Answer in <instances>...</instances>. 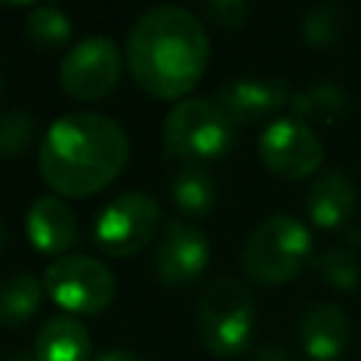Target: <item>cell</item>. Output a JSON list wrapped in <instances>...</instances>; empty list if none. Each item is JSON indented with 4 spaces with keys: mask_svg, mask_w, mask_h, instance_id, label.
Masks as SVG:
<instances>
[{
    "mask_svg": "<svg viewBox=\"0 0 361 361\" xmlns=\"http://www.w3.org/2000/svg\"><path fill=\"white\" fill-rule=\"evenodd\" d=\"M350 319L333 302H316L302 313L299 338L310 361H338L350 347Z\"/></svg>",
    "mask_w": 361,
    "mask_h": 361,
    "instance_id": "obj_12",
    "label": "cell"
},
{
    "mask_svg": "<svg viewBox=\"0 0 361 361\" xmlns=\"http://www.w3.org/2000/svg\"><path fill=\"white\" fill-rule=\"evenodd\" d=\"M152 265L164 285H189L209 265V237L197 226L169 220L161 231Z\"/></svg>",
    "mask_w": 361,
    "mask_h": 361,
    "instance_id": "obj_10",
    "label": "cell"
},
{
    "mask_svg": "<svg viewBox=\"0 0 361 361\" xmlns=\"http://www.w3.org/2000/svg\"><path fill=\"white\" fill-rule=\"evenodd\" d=\"M45 293L76 316L102 313L116 296L110 268L87 254H62L45 268Z\"/></svg>",
    "mask_w": 361,
    "mask_h": 361,
    "instance_id": "obj_6",
    "label": "cell"
},
{
    "mask_svg": "<svg viewBox=\"0 0 361 361\" xmlns=\"http://www.w3.org/2000/svg\"><path fill=\"white\" fill-rule=\"evenodd\" d=\"M169 195L175 200V206L189 214V217H200L209 214L214 209L217 200V186L209 169H203L200 164H183L169 183Z\"/></svg>",
    "mask_w": 361,
    "mask_h": 361,
    "instance_id": "obj_17",
    "label": "cell"
},
{
    "mask_svg": "<svg viewBox=\"0 0 361 361\" xmlns=\"http://www.w3.org/2000/svg\"><path fill=\"white\" fill-rule=\"evenodd\" d=\"M42 290L45 285L25 274V271H17L11 276L3 279L0 285V324L3 327H20L25 324L42 305Z\"/></svg>",
    "mask_w": 361,
    "mask_h": 361,
    "instance_id": "obj_18",
    "label": "cell"
},
{
    "mask_svg": "<svg viewBox=\"0 0 361 361\" xmlns=\"http://www.w3.org/2000/svg\"><path fill=\"white\" fill-rule=\"evenodd\" d=\"M197 336L217 358H234L248 350L254 336V299L234 276L214 279L197 302Z\"/></svg>",
    "mask_w": 361,
    "mask_h": 361,
    "instance_id": "obj_4",
    "label": "cell"
},
{
    "mask_svg": "<svg viewBox=\"0 0 361 361\" xmlns=\"http://www.w3.org/2000/svg\"><path fill=\"white\" fill-rule=\"evenodd\" d=\"M313 237L307 226L290 214L265 217L243 243V271L259 285L290 282L310 257Z\"/></svg>",
    "mask_w": 361,
    "mask_h": 361,
    "instance_id": "obj_3",
    "label": "cell"
},
{
    "mask_svg": "<svg viewBox=\"0 0 361 361\" xmlns=\"http://www.w3.org/2000/svg\"><path fill=\"white\" fill-rule=\"evenodd\" d=\"M121 73V54L110 37H87L76 42L59 68V82L68 96L93 102L107 96Z\"/></svg>",
    "mask_w": 361,
    "mask_h": 361,
    "instance_id": "obj_9",
    "label": "cell"
},
{
    "mask_svg": "<svg viewBox=\"0 0 361 361\" xmlns=\"http://www.w3.org/2000/svg\"><path fill=\"white\" fill-rule=\"evenodd\" d=\"M203 14L220 28H240L248 20L251 6L245 0H212L203 6Z\"/></svg>",
    "mask_w": 361,
    "mask_h": 361,
    "instance_id": "obj_23",
    "label": "cell"
},
{
    "mask_svg": "<svg viewBox=\"0 0 361 361\" xmlns=\"http://www.w3.org/2000/svg\"><path fill=\"white\" fill-rule=\"evenodd\" d=\"M254 361H296L285 347H276V344H262L257 353H254Z\"/></svg>",
    "mask_w": 361,
    "mask_h": 361,
    "instance_id": "obj_24",
    "label": "cell"
},
{
    "mask_svg": "<svg viewBox=\"0 0 361 361\" xmlns=\"http://www.w3.org/2000/svg\"><path fill=\"white\" fill-rule=\"evenodd\" d=\"M214 102L223 107V113L234 124H254L259 118L274 116L290 102V90L285 79L268 76V79H234L226 82Z\"/></svg>",
    "mask_w": 361,
    "mask_h": 361,
    "instance_id": "obj_11",
    "label": "cell"
},
{
    "mask_svg": "<svg viewBox=\"0 0 361 361\" xmlns=\"http://www.w3.org/2000/svg\"><path fill=\"white\" fill-rule=\"evenodd\" d=\"M37 138V121L28 110H6L0 113V155L20 158Z\"/></svg>",
    "mask_w": 361,
    "mask_h": 361,
    "instance_id": "obj_22",
    "label": "cell"
},
{
    "mask_svg": "<svg viewBox=\"0 0 361 361\" xmlns=\"http://www.w3.org/2000/svg\"><path fill=\"white\" fill-rule=\"evenodd\" d=\"M234 141V121L214 99H180L164 118V149L186 164L220 158Z\"/></svg>",
    "mask_w": 361,
    "mask_h": 361,
    "instance_id": "obj_5",
    "label": "cell"
},
{
    "mask_svg": "<svg viewBox=\"0 0 361 361\" xmlns=\"http://www.w3.org/2000/svg\"><path fill=\"white\" fill-rule=\"evenodd\" d=\"M6 243H8V234H6V226H3V220H0V254L6 251Z\"/></svg>",
    "mask_w": 361,
    "mask_h": 361,
    "instance_id": "obj_27",
    "label": "cell"
},
{
    "mask_svg": "<svg viewBox=\"0 0 361 361\" xmlns=\"http://www.w3.org/2000/svg\"><path fill=\"white\" fill-rule=\"evenodd\" d=\"M25 231L37 251L42 254H62L76 243L79 226L73 209L54 195H42L28 206Z\"/></svg>",
    "mask_w": 361,
    "mask_h": 361,
    "instance_id": "obj_13",
    "label": "cell"
},
{
    "mask_svg": "<svg viewBox=\"0 0 361 361\" xmlns=\"http://www.w3.org/2000/svg\"><path fill=\"white\" fill-rule=\"evenodd\" d=\"M71 14L59 6H34L25 17V37L37 51H56L71 39Z\"/></svg>",
    "mask_w": 361,
    "mask_h": 361,
    "instance_id": "obj_19",
    "label": "cell"
},
{
    "mask_svg": "<svg viewBox=\"0 0 361 361\" xmlns=\"http://www.w3.org/2000/svg\"><path fill=\"white\" fill-rule=\"evenodd\" d=\"M344 28H347L344 8L336 3H319L302 20V39L310 48H330L341 39Z\"/></svg>",
    "mask_w": 361,
    "mask_h": 361,
    "instance_id": "obj_20",
    "label": "cell"
},
{
    "mask_svg": "<svg viewBox=\"0 0 361 361\" xmlns=\"http://www.w3.org/2000/svg\"><path fill=\"white\" fill-rule=\"evenodd\" d=\"M3 90H6V73L0 71V93H3Z\"/></svg>",
    "mask_w": 361,
    "mask_h": 361,
    "instance_id": "obj_28",
    "label": "cell"
},
{
    "mask_svg": "<svg viewBox=\"0 0 361 361\" xmlns=\"http://www.w3.org/2000/svg\"><path fill=\"white\" fill-rule=\"evenodd\" d=\"M6 361H37V358H34L31 353H11Z\"/></svg>",
    "mask_w": 361,
    "mask_h": 361,
    "instance_id": "obj_26",
    "label": "cell"
},
{
    "mask_svg": "<svg viewBox=\"0 0 361 361\" xmlns=\"http://www.w3.org/2000/svg\"><path fill=\"white\" fill-rule=\"evenodd\" d=\"M96 361H144V358L135 355V353H130V350H107Z\"/></svg>",
    "mask_w": 361,
    "mask_h": 361,
    "instance_id": "obj_25",
    "label": "cell"
},
{
    "mask_svg": "<svg viewBox=\"0 0 361 361\" xmlns=\"http://www.w3.org/2000/svg\"><path fill=\"white\" fill-rule=\"evenodd\" d=\"M37 361H90V333L68 313L45 319L34 341Z\"/></svg>",
    "mask_w": 361,
    "mask_h": 361,
    "instance_id": "obj_15",
    "label": "cell"
},
{
    "mask_svg": "<svg viewBox=\"0 0 361 361\" xmlns=\"http://www.w3.org/2000/svg\"><path fill=\"white\" fill-rule=\"evenodd\" d=\"M161 209L147 192H121L96 217L93 240L110 257H133L152 243Z\"/></svg>",
    "mask_w": 361,
    "mask_h": 361,
    "instance_id": "obj_7",
    "label": "cell"
},
{
    "mask_svg": "<svg viewBox=\"0 0 361 361\" xmlns=\"http://www.w3.org/2000/svg\"><path fill=\"white\" fill-rule=\"evenodd\" d=\"M257 147H259L262 164L285 180H299L313 175L324 158V147L319 135L293 116L274 118L262 130Z\"/></svg>",
    "mask_w": 361,
    "mask_h": 361,
    "instance_id": "obj_8",
    "label": "cell"
},
{
    "mask_svg": "<svg viewBox=\"0 0 361 361\" xmlns=\"http://www.w3.org/2000/svg\"><path fill=\"white\" fill-rule=\"evenodd\" d=\"M130 158L124 127L93 110L59 116L39 147V172L45 183L68 197H85L118 178Z\"/></svg>",
    "mask_w": 361,
    "mask_h": 361,
    "instance_id": "obj_2",
    "label": "cell"
},
{
    "mask_svg": "<svg viewBox=\"0 0 361 361\" xmlns=\"http://www.w3.org/2000/svg\"><path fill=\"white\" fill-rule=\"evenodd\" d=\"M206 62V28L183 6H155L127 34L130 73L155 99H180L200 82Z\"/></svg>",
    "mask_w": 361,
    "mask_h": 361,
    "instance_id": "obj_1",
    "label": "cell"
},
{
    "mask_svg": "<svg viewBox=\"0 0 361 361\" xmlns=\"http://www.w3.org/2000/svg\"><path fill=\"white\" fill-rule=\"evenodd\" d=\"M313 271L333 288L338 290H353L361 279V265H358V257L350 251V248H341V245H333L327 251H322L316 259H313Z\"/></svg>",
    "mask_w": 361,
    "mask_h": 361,
    "instance_id": "obj_21",
    "label": "cell"
},
{
    "mask_svg": "<svg viewBox=\"0 0 361 361\" xmlns=\"http://www.w3.org/2000/svg\"><path fill=\"white\" fill-rule=\"evenodd\" d=\"M305 206H307V217L313 226L324 231L344 228L355 212V186L344 172L327 169L310 183Z\"/></svg>",
    "mask_w": 361,
    "mask_h": 361,
    "instance_id": "obj_14",
    "label": "cell"
},
{
    "mask_svg": "<svg viewBox=\"0 0 361 361\" xmlns=\"http://www.w3.org/2000/svg\"><path fill=\"white\" fill-rule=\"evenodd\" d=\"M288 107H290L293 118H299L305 124L307 121L336 124V121H341L353 110V99L336 82H316V85H310L305 90L290 93Z\"/></svg>",
    "mask_w": 361,
    "mask_h": 361,
    "instance_id": "obj_16",
    "label": "cell"
}]
</instances>
